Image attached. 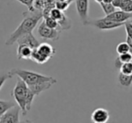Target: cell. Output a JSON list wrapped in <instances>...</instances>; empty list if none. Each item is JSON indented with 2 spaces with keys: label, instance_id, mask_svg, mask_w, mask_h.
<instances>
[{
  "label": "cell",
  "instance_id": "484cf974",
  "mask_svg": "<svg viewBox=\"0 0 132 123\" xmlns=\"http://www.w3.org/2000/svg\"><path fill=\"white\" fill-rule=\"evenodd\" d=\"M70 5H71V3H69V2H64V1L56 0V2H55V7L63 12V11H65V10H67V8L70 6Z\"/></svg>",
  "mask_w": 132,
  "mask_h": 123
},
{
  "label": "cell",
  "instance_id": "d6986e66",
  "mask_svg": "<svg viewBox=\"0 0 132 123\" xmlns=\"http://www.w3.org/2000/svg\"><path fill=\"white\" fill-rule=\"evenodd\" d=\"M100 6H101L103 12L105 13L106 15H109L110 14H112L113 12L116 11V7L113 6L112 3H104V2H101L100 3Z\"/></svg>",
  "mask_w": 132,
  "mask_h": 123
},
{
  "label": "cell",
  "instance_id": "cb8c5ba5",
  "mask_svg": "<svg viewBox=\"0 0 132 123\" xmlns=\"http://www.w3.org/2000/svg\"><path fill=\"white\" fill-rule=\"evenodd\" d=\"M119 72L124 74H132V61L123 63L119 68Z\"/></svg>",
  "mask_w": 132,
  "mask_h": 123
},
{
  "label": "cell",
  "instance_id": "277c9868",
  "mask_svg": "<svg viewBox=\"0 0 132 123\" xmlns=\"http://www.w3.org/2000/svg\"><path fill=\"white\" fill-rule=\"evenodd\" d=\"M86 26H90L93 27L97 28V29L101 30V31H110V30L117 29L119 27L124 26V23H116L113 21L108 19L106 17L101 19H97V20H92L88 21Z\"/></svg>",
  "mask_w": 132,
  "mask_h": 123
},
{
  "label": "cell",
  "instance_id": "52a82bcc",
  "mask_svg": "<svg viewBox=\"0 0 132 123\" xmlns=\"http://www.w3.org/2000/svg\"><path fill=\"white\" fill-rule=\"evenodd\" d=\"M75 6L81 23L86 26L87 22L89 21V0H75Z\"/></svg>",
  "mask_w": 132,
  "mask_h": 123
},
{
  "label": "cell",
  "instance_id": "30bf717a",
  "mask_svg": "<svg viewBox=\"0 0 132 123\" xmlns=\"http://www.w3.org/2000/svg\"><path fill=\"white\" fill-rule=\"evenodd\" d=\"M57 83V81H42L39 83L37 84L32 85V86H28L30 90L33 92V93L35 95V97L38 95H40L42 92H45V91L49 90L50 88H52L53 84Z\"/></svg>",
  "mask_w": 132,
  "mask_h": 123
},
{
  "label": "cell",
  "instance_id": "d4e9b609",
  "mask_svg": "<svg viewBox=\"0 0 132 123\" xmlns=\"http://www.w3.org/2000/svg\"><path fill=\"white\" fill-rule=\"evenodd\" d=\"M15 1H18L19 3L24 5V6L27 7V9L29 12L37 11V10H35V7H34V2H35V0H15Z\"/></svg>",
  "mask_w": 132,
  "mask_h": 123
},
{
  "label": "cell",
  "instance_id": "e0dca14e",
  "mask_svg": "<svg viewBox=\"0 0 132 123\" xmlns=\"http://www.w3.org/2000/svg\"><path fill=\"white\" fill-rule=\"evenodd\" d=\"M15 101H2L0 100V118L2 117L9 109L16 106Z\"/></svg>",
  "mask_w": 132,
  "mask_h": 123
},
{
  "label": "cell",
  "instance_id": "4fadbf2b",
  "mask_svg": "<svg viewBox=\"0 0 132 123\" xmlns=\"http://www.w3.org/2000/svg\"><path fill=\"white\" fill-rule=\"evenodd\" d=\"M37 50L40 52L42 54H44L48 60H50L51 58H53L56 53V50L53 46H52L48 43H42L39 44V46L37 47Z\"/></svg>",
  "mask_w": 132,
  "mask_h": 123
},
{
  "label": "cell",
  "instance_id": "4316f807",
  "mask_svg": "<svg viewBox=\"0 0 132 123\" xmlns=\"http://www.w3.org/2000/svg\"><path fill=\"white\" fill-rule=\"evenodd\" d=\"M34 7L37 11L43 12V10L45 8V0H35Z\"/></svg>",
  "mask_w": 132,
  "mask_h": 123
},
{
  "label": "cell",
  "instance_id": "f546056e",
  "mask_svg": "<svg viewBox=\"0 0 132 123\" xmlns=\"http://www.w3.org/2000/svg\"><path fill=\"white\" fill-rule=\"evenodd\" d=\"M20 123H33V121L29 119H24V120H20Z\"/></svg>",
  "mask_w": 132,
  "mask_h": 123
},
{
  "label": "cell",
  "instance_id": "8992f818",
  "mask_svg": "<svg viewBox=\"0 0 132 123\" xmlns=\"http://www.w3.org/2000/svg\"><path fill=\"white\" fill-rule=\"evenodd\" d=\"M20 112L18 105L9 109L0 118V123H20Z\"/></svg>",
  "mask_w": 132,
  "mask_h": 123
},
{
  "label": "cell",
  "instance_id": "4dcf8cb0",
  "mask_svg": "<svg viewBox=\"0 0 132 123\" xmlns=\"http://www.w3.org/2000/svg\"><path fill=\"white\" fill-rule=\"evenodd\" d=\"M112 1L113 0H102V2L104 3H112Z\"/></svg>",
  "mask_w": 132,
  "mask_h": 123
},
{
  "label": "cell",
  "instance_id": "2e32d148",
  "mask_svg": "<svg viewBox=\"0 0 132 123\" xmlns=\"http://www.w3.org/2000/svg\"><path fill=\"white\" fill-rule=\"evenodd\" d=\"M31 60L34 61L35 63H38V64H44V63H47L48 61H49L44 54H42V53L37 50V48H35V49L33 50Z\"/></svg>",
  "mask_w": 132,
  "mask_h": 123
},
{
  "label": "cell",
  "instance_id": "7a4b0ae2",
  "mask_svg": "<svg viewBox=\"0 0 132 123\" xmlns=\"http://www.w3.org/2000/svg\"><path fill=\"white\" fill-rule=\"evenodd\" d=\"M12 76H17L21 80L24 81L27 84V86H32V85L37 84L42 81H57L55 78L52 76L44 75V74L38 73L36 72L33 71L24 70V69L14 68L9 71Z\"/></svg>",
  "mask_w": 132,
  "mask_h": 123
},
{
  "label": "cell",
  "instance_id": "5bb4252c",
  "mask_svg": "<svg viewBox=\"0 0 132 123\" xmlns=\"http://www.w3.org/2000/svg\"><path fill=\"white\" fill-rule=\"evenodd\" d=\"M118 81L123 88H129L132 85V74H124L119 72L118 75Z\"/></svg>",
  "mask_w": 132,
  "mask_h": 123
},
{
  "label": "cell",
  "instance_id": "ba28073f",
  "mask_svg": "<svg viewBox=\"0 0 132 123\" xmlns=\"http://www.w3.org/2000/svg\"><path fill=\"white\" fill-rule=\"evenodd\" d=\"M90 119L93 123H107L110 119V112L103 108H97L92 111Z\"/></svg>",
  "mask_w": 132,
  "mask_h": 123
},
{
  "label": "cell",
  "instance_id": "9a60e30c",
  "mask_svg": "<svg viewBox=\"0 0 132 123\" xmlns=\"http://www.w3.org/2000/svg\"><path fill=\"white\" fill-rule=\"evenodd\" d=\"M132 61V54L128 52V53H125L122 54H119L117 56V58L115 59V62H114V65H115L116 68L119 69L120 66L125 63H128V62H131Z\"/></svg>",
  "mask_w": 132,
  "mask_h": 123
},
{
  "label": "cell",
  "instance_id": "ffe728a7",
  "mask_svg": "<svg viewBox=\"0 0 132 123\" xmlns=\"http://www.w3.org/2000/svg\"><path fill=\"white\" fill-rule=\"evenodd\" d=\"M58 23L60 24L61 28H62V31H63V30H70L72 28V22L67 17V15H63V17L60 21H58Z\"/></svg>",
  "mask_w": 132,
  "mask_h": 123
},
{
  "label": "cell",
  "instance_id": "9c48e42d",
  "mask_svg": "<svg viewBox=\"0 0 132 123\" xmlns=\"http://www.w3.org/2000/svg\"><path fill=\"white\" fill-rule=\"evenodd\" d=\"M106 17L116 23H125L128 20L132 19V13H128L123 10H116L110 15H106Z\"/></svg>",
  "mask_w": 132,
  "mask_h": 123
},
{
  "label": "cell",
  "instance_id": "f1b7e54d",
  "mask_svg": "<svg viewBox=\"0 0 132 123\" xmlns=\"http://www.w3.org/2000/svg\"><path fill=\"white\" fill-rule=\"evenodd\" d=\"M125 30H126V33H127V36L130 37L132 39V19L130 20H128L127 22L124 23V26Z\"/></svg>",
  "mask_w": 132,
  "mask_h": 123
},
{
  "label": "cell",
  "instance_id": "603a6c76",
  "mask_svg": "<svg viewBox=\"0 0 132 123\" xmlns=\"http://www.w3.org/2000/svg\"><path fill=\"white\" fill-rule=\"evenodd\" d=\"M64 15H65V14H64L63 12L59 10L58 8H56V7L52 8L51 13H50V17H53V19H55V20H57V21H60L61 19L63 17Z\"/></svg>",
  "mask_w": 132,
  "mask_h": 123
},
{
  "label": "cell",
  "instance_id": "5b68a950",
  "mask_svg": "<svg viewBox=\"0 0 132 123\" xmlns=\"http://www.w3.org/2000/svg\"><path fill=\"white\" fill-rule=\"evenodd\" d=\"M60 30L56 29H52V28L48 27L46 26L44 20H43L42 22L39 24L38 29H37V34L38 35L44 40H52V41H57L59 40L61 35Z\"/></svg>",
  "mask_w": 132,
  "mask_h": 123
},
{
  "label": "cell",
  "instance_id": "44dd1931",
  "mask_svg": "<svg viewBox=\"0 0 132 123\" xmlns=\"http://www.w3.org/2000/svg\"><path fill=\"white\" fill-rule=\"evenodd\" d=\"M119 9L128 13H132V0H121Z\"/></svg>",
  "mask_w": 132,
  "mask_h": 123
},
{
  "label": "cell",
  "instance_id": "7c38bea8",
  "mask_svg": "<svg viewBox=\"0 0 132 123\" xmlns=\"http://www.w3.org/2000/svg\"><path fill=\"white\" fill-rule=\"evenodd\" d=\"M33 48L26 44H18L16 49V57L18 60H31Z\"/></svg>",
  "mask_w": 132,
  "mask_h": 123
},
{
  "label": "cell",
  "instance_id": "3957f363",
  "mask_svg": "<svg viewBox=\"0 0 132 123\" xmlns=\"http://www.w3.org/2000/svg\"><path fill=\"white\" fill-rule=\"evenodd\" d=\"M28 91H29V87L27 86V84L23 80L17 77L16 83H15V87H14V90L12 91L11 95L15 99V101L19 106V108L21 109V112L23 113V115L27 114L26 98H27Z\"/></svg>",
  "mask_w": 132,
  "mask_h": 123
},
{
  "label": "cell",
  "instance_id": "6da1fadb",
  "mask_svg": "<svg viewBox=\"0 0 132 123\" xmlns=\"http://www.w3.org/2000/svg\"><path fill=\"white\" fill-rule=\"evenodd\" d=\"M23 15H24V19L20 23L18 27L8 36V38L5 42L6 45H13L21 36L26 34L33 33L34 29L37 26V24L43 18L42 12L39 11L24 12Z\"/></svg>",
  "mask_w": 132,
  "mask_h": 123
},
{
  "label": "cell",
  "instance_id": "ac0fdd59",
  "mask_svg": "<svg viewBox=\"0 0 132 123\" xmlns=\"http://www.w3.org/2000/svg\"><path fill=\"white\" fill-rule=\"evenodd\" d=\"M44 22H45L46 26H47L48 27L52 28V29H56V30H60V31H62V28H61L58 21L55 20V19H53V17H45V18H44Z\"/></svg>",
  "mask_w": 132,
  "mask_h": 123
},
{
  "label": "cell",
  "instance_id": "83f0119b",
  "mask_svg": "<svg viewBox=\"0 0 132 123\" xmlns=\"http://www.w3.org/2000/svg\"><path fill=\"white\" fill-rule=\"evenodd\" d=\"M13 76L11 75L9 72H2V73H0V90L2 89L3 85L5 84V83L6 81V80L8 79H11Z\"/></svg>",
  "mask_w": 132,
  "mask_h": 123
},
{
  "label": "cell",
  "instance_id": "1f68e13d",
  "mask_svg": "<svg viewBox=\"0 0 132 123\" xmlns=\"http://www.w3.org/2000/svg\"><path fill=\"white\" fill-rule=\"evenodd\" d=\"M95 1H96V2L99 3V4H100V3H101V2H102V0H95Z\"/></svg>",
  "mask_w": 132,
  "mask_h": 123
},
{
  "label": "cell",
  "instance_id": "8fae6325",
  "mask_svg": "<svg viewBox=\"0 0 132 123\" xmlns=\"http://www.w3.org/2000/svg\"><path fill=\"white\" fill-rule=\"evenodd\" d=\"M17 44H26V45L30 46L31 48L35 49V48H37L39 46V44H41L35 36L33 35V33L30 34H26V35L21 36L18 40L16 41Z\"/></svg>",
  "mask_w": 132,
  "mask_h": 123
},
{
  "label": "cell",
  "instance_id": "7402d4cb",
  "mask_svg": "<svg viewBox=\"0 0 132 123\" xmlns=\"http://www.w3.org/2000/svg\"><path fill=\"white\" fill-rule=\"evenodd\" d=\"M116 52L118 54H122L125 53H128L129 52V45L128 44L127 42H122L119 43L116 47Z\"/></svg>",
  "mask_w": 132,
  "mask_h": 123
}]
</instances>
